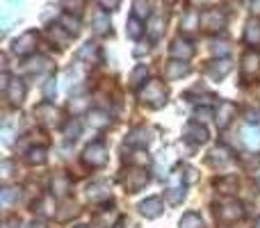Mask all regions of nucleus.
<instances>
[{"mask_svg":"<svg viewBox=\"0 0 260 228\" xmlns=\"http://www.w3.org/2000/svg\"><path fill=\"white\" fill-rule=\"evenodd\" d=\"M139 101L151 108H162L167 103V87L160 80H148L146 85L139 89Z\"/></svg>","mask_w":260,"mask_h":228,"instance_id":"1","label":"nucleus"},{"mask_svg":"<svg viewBox=\"0 0 260 228\" xmlns=\"http://www.w3.org/2000/svg\"><path fill=\"white\" fill-rule=\"evenodd\" d=\"M244 217V206L238 199H224V201L217 206V219L221 224H235Z\"/></svg>","mask_w":260,"mask_h":228,"instance_id":"2","label":"nucleus"},{"mask_svg":"<svg viewBox=\"0 0 260 228\" xmlns=\"http://www.w3.org/2000/svg\"><path fill=\"white\" fill-rule=\"evenodd\" d=\"M82 162H85L87 167H91V169L103 167L105 162H108V146H105L103 142H91L89 146L85 148V153H82Z\"/></svg>","mask_w":260,"mask_h":228,"instance_id":"3","label":"nucleus"},{"mask_svg":"<svg viewBox=\"0 0 260 228\" xmlns=\"http://www.w3.org/2000/svg\"><path fill=\"white\" fill-rule=\"evenodd\" d=\"M165 194H167V201H169L171 206H178V203L185 199V183H183V176H180L178 171L169 174V183H167Z\"/></svg>","mask_w":260,"mask_h":228,"instance_id":"4","label":"nucleus"},{"mask_svg":"<svg viewBox=\"0 0 260 228\" xmlns=\"http://www.w3.org/2000/svg\"><path fill=\"white\" fill-rule=\"evenodd\" d=\"M226 25V14L221 9H206L201 12V27L206 32H219Z\"/></svg>","mask_w":260,"mask_h":228,"instance_id":"5","label":"nucleus"},{"mask_svg":"<svg viewBox=\"0 0 260 228\" xmlns=\"http://www.w3.org/2000/svg\"><path fill=\"white\" fill-rule=\"evenodd\" d=\"M148 180H151V176L144 169H130V171H126V176H123V187H126L128 192H139V189H144L148 185Z\"/></svg>","mask_w":260,"mask_h":228,"instance_id":"6","label":"nucleus"},{"mask_svg":"<svg viewBox=\"0 0 260 228\" xmlns=\"http://www.w3.org/2000/svg\"><path fill=\"white\" fill-rule=\"evenodd\" d=\"M35 46H37V32L30 30V32H23L21 37H16V39H14L12 50L16 55H27V53H32V50H35Z\"/></svg>","mask_w":260,"mask_h":228,"instance_id":"7","label":"nucleus"},{"mask_svg":"<svg viewBox=\"0 0 260 228\" xmlns=\"http://www.w3.org/2000/svg\"><path fill=\"white\" fill-rule=\"evenodd\" d=\"M169 53H171V57H174V59H180V62H187V59L194 55V46L189 44L187 39H180V37H178V39L171 41Z\"/></svg>","mask_w":260,"mask_h":228,"instance_id":"8","label":"nucleus"},{"mask_svg":"<svg viewBox=\"0 0 260 228\" xmlns=\"http://www.w3.org/2000/svg\"><path fill=\"white\" fill-rule=\"evenodd\" d=\"M183 137L187 139L189 144H206L208 142V130L201 125V121H192V123L185 125Z\"/></svg>","mask_w":260,"mask_h":228,"instance_id":"9","label":"nucleus"},{"mask_svg":"<svg viewBox=\"0 0 260 228\" xmlns=\"http://www.w3.org/2000/svg\"><path fill=\"white\" fill-rule=\"evenodd\" d=\"M258 71H260V55L256 50H247L242 57V78L251 80V78H256Z\"/></svg>","mask_w":260,"mask_h":228,"instance_id":"10","label":"nucleus"},{"mask_svg":"<svg viewBox=\"0 0 260 228\" xmlns=\"http://www.w3.org/2000/svg\"><path fill=\"white\" fill-rule=\"evenodd\" d=\"M35 114L39 116V121L44 125H57L59 123V110L55 108L53 103H48V101H46V103H41L39 108L35 110Z\"/></svg>","mask_w":260,"mask_h":228,"instance_id":"11","label":"nucleus"},{"mask_svg":"<svg viewBox=\"0 0 260 228\" xmlns=\"http://www.w3.org/2000/svg\"><path fill=\"white\" fill-rule=\"evenodd\" d=\"M5 96H7V101L12 105H21L23 99H25V82L18 80V78H14L12 82H9L7 91H5Z\"/></svg>","mask_w":260,"mask_h":228,"instance_id":"12","label":"nucleus"},{"mask_svg":"<svg viewBox=\"0 0 260 228\" xmlns=\"http://www.w3.org/2000/svg\"><path fill=\"white\" fill-rule=\"evenodd\" d=\"M162 201L157 197H151V199H146V201H142L139 203V212H142L146 219H155V217H160L162 215Z\"/></svg>","mask_w":260,"mask_h":228,"instance_id":"13","label":"nucleus"},{"mask_svg":"<svg viewBox=\"0 0 260 228\" xmlns=\"http://www.w3.org/2000/svg\"><path fill=\"white\" fill-rule=\"evenodd\" d=\"M50 189H53V197H67L71 192V178L67 174H55L50 180Z\"/></svg>","mask_w":260,"mask_h":228,"instance_id":"14","label":"nucleus"},{"mask_svg":"<svg viewBox=\"0 0 260 228\" xmlns=\"http://www.w3.org/2000/svg\"><path fill=\"white\" fill-rule=\"evenodd\" d=\"M87 197H89L91 203H101V201H110L112 192H110V187L105 183H91L89 189H87Z\"/></svg>","mask_w":260,"mask_h":228,"instance_id":"15","label":"nucleus"},{"mask_svg":"<svg viewBox=\"0 0 260 228\" xmlns=\"http://www.w3.org/2000/svg\"><path fill=\"white\" fill-rule=\"evenodd\" d=\"M229 73H231V62H226V59H215V62L208 64V76L212 80H224Z\"/></svg>","mask_w":260,"mask_h":228,"instance_id":"16","label":"nucleus"},{"mask_svg":"<svg viewBox=\"0 0 260 228\" xmlns=\"http://www.w3.org/2000/svg\"><path fill=\"white\" fill-rule=\"evenodd\" d=\"M215 116H217V125H219V128H226V125L231 123V119L235 116V105L229 103V101H221Z\"/></svg>","mask_w":260,"mask_h":228,"instance_id":"17","label":"nucleus"},{"mask_svg":"<svg viewBox=\"0 0 260 228\" xmlns=\"http://www.w3.org/2000/svg\"><path fill=\"white\" fill-rule=\"evenodd\" d=\"M189 73V67L185 62H180V59H174V62L167 64L165 69V78L167 80H180L183 76H187Z\"/></svg>","mask_w":260,"mask_h":228,"instance_id":"18","label":"nucleus"},{"mask_svg":"<svg viewBox=\"0 0 260 228\" xmlns=\"http://www.w3.org/2000/svg\"><path fill=\"white\" fill-rule=\"evenodd\" d=\"M208 160H210L212 167H224L231 162V151L226 146H215L210 151V155H208Z\"/></svg>","mask_w":260,"mask_h":228,"instance_id":"19","label":"nucleus"},{"mask_svg":"<svg viewBox=\"0 0 260 228\" xmlns=\"http://www.w3.org/2000/svg\"><path fill=\"white\" fill-rule=\"evenodd\" d=\"M146 32H148V37H151L153 41H157L162 37V32H165V18H162L160 14H153V16L148 18Z\"/></svg>","mask_w":260,"mask_h":228,"instance_id":"20","label":"nucleus"},{"mask_svg":"<svg viewBox=\"0 0 260 228\" xmlns=\"http://www.w3.org/2000/svg\"><path fill=\"white\" fill-rule=\"evenodd\" d=\"M148 142H151V130H146V128L130 130V135H128V144H130V146H146Z\"/></svg>","mask_w":260,"mask_h":228,"instance_id":"21","label":"nucleus"},{"mask_svg":"<svg viewBox=\"0 0 260 228\" xmlns=\"http://www.w3.org/2000/svg\"><path fill=\"white\" fill-rule=\"evenodd\" d=\"M197 27H201V14L199 12H187L183 18H180V30L194 32Z\"/></svg>","mask_w":260,"mask_h":228,"instance_id":"22","label":"nucleus"},{"mask_svg":"<svg viewBox=\"0 0 260 228\" xmlns=\"http://www.w3.org/2000/svg\"><path fill=\"white\" fill-rule=\"evenodd\" d=\"M91 27H94V32H99V35H105V32L110 30V16L105 12H94V16H91Z\"/></svg>","mask_w":260,"mask_h":228,"instance_id":"23","label":"nucleus"},{"mask_svg":"<svg viewBox=\"0 0 260 228\" xmlns=\"http://www.w3.org/2000/svg\"><path fill=\"white\" fill-rule=\"evenodd\" d=\"M244 41L251 46L260 44V23L258 21H249L247 27H244Z\"/></svg>","mask_w":260,"mask_h":228,"instance_id":"24","label":"nucleus"},{"mask_svg":"<svg viewBox=\"0 0 260 228\" xmlns=\"http://www.w3.org/2000/svg\"><path fill=\"white\" fill-rule=\"evenodd\" d=\"M62 9L67 14H71V16H80L82 12H85V7H87V0H62Z\"/></svg>","mask_w":260,"mask_h":228,"instance_id":"25","label":"nucleus"},{"mask_svg":"<svg viewBox=\"0 0 260 228\" xmlns=\"http://www.w3.org/2000/svg\"><path fill=\"white\" fill-rule=\"evenodd\" d=\"M89 105H91V101L87 99V96H78V99H73L71 103H69V110H71V114H85L87 110H89Z\"/></svg>","mask_w":260,"mask_h":228,"instance_id":"26","label":"nucleus"},{"mask_svg":"<svg viewBox=\"0 0 260 228\" xmlns=\"http://www.w3.org/2000/svg\"><path fill=\"white\" fill-rule=\"evenodd\" d=\"M133 16L151 18V3L148 0H133Z\"/></svg>","mask_w":260,"mask_h":228,"instance_id":"27","label":"nucleus"},{"mask_svg":"<svg viewBox=\"0 0 260 228\" xmlns=\"http://www.w3.org/2000/svg\"><path fill=\"white\" fill-rule=\"evenodd\" d=\"M78 59H87V62H96L99 59V48L94 44H85L80 50H78Z\"/></svg>","mask_w":260,"mask_h":228,"instance_id":"28","label":"nucleus"},{"mask_svg":"<svg viewBox=\"0 0 260 228\" xmlns=\"http://www.w3.org/2000/svg\"><path fill=\"white\" fill-rule=\"evenodd\" d=\"M146 76H148L146 64H139V67H135V71L130 73V85H133V87H139L142 82H146Z\"/></svg>","mask_w":260,"mask_h":228,"instance_id":"29","label":"nucleus"},{"mask_svg":"<svg viewBox=\"0 0 260 228\" xmlns=\"http://www.w3.org/2000/svg\"><path fill=\"white\" fill-rule=\"evenodd\" d=\"M18 197H21V189H18V187H5L3 192H0V203L7 208V206H12Z\"/></svg>","mask_w":260,"mask_h":228,"instance_id":"30","label":"nucleus"},{"mask_svg":"<svg viewBox=\"0 0 260 228\" xmlns=\"http://www.w3.org/2000/svg\"><path fill=\"white\" fill-rule=\"evenodd\" d=\"M180 228H203L201 215H197V212H187V215H183V219H180Z\"/></svg>","mask_w":260,"mask_h":228,"instance_id":"31","label":"nucleus"},{"mask_svg":"<svg viewBox=\"0 0 260 228\" xmlns=\"http://www.w3.org/2000/svg\"><path fill=\"white\" fill-rule=\"evenodd\" d=\"M142 23H139V18L137 16H133V18H128V23H126V35L130 37V39H139L142 37Z\"/></svg>","mask_w":260,"mask_h":228,"instance_id":"32","label":"nucleus"},{"mask_svg":"<svg viewBox=\"0 0 260 228\" xmlns=\"http://www.w3.org/2000/svg\"><path fill=\"white\" fill-rule=\"evenodd\" d=\"M57 215V219H69V217H76L78 215V206L76 203H71V201H64L62 206H59V212H55Z\"/></svg>","mask_w":260,"mask_h":228,"instance_id":"33","label":"nucleus"},{"mask_svg":"<svg viewBox=\"0 0 260 228\" xmlns=\"http://www.w3.org/2000/svg\"><path fill=\"white\" fill-rule=\"evenodd\" d=\"M59 25H62L64 30L69 32V35H78V30H80V23H78V18H71V14H64Z\"/></svg>","mask_w":260,"mask_h":228,"instance_id":"34","label":"nucleus"},{"mask_svg":"<svg viewBox=\"0 0 260 228\" xmlns=\"http://www.w3.org/2000/svg\"><path fill=\"white\" fill-rule=\"evenodd\" d=\"M27 162H30V165H44L46 148H30V151H27Z\"/></svg>","mask_w":260,"mask_h":228,"instance_id":"35","label":"nucleus"},{"mask_svg":"<svg viewBox=\"0 0 260 228\" xmlns=\"http://www.w3.org/2000/svg\"><path fill=\"white\" fill-rule=\"evenodd\" d=\"M217 187H219L221 192L231 194V192H235V187H238V178H235V176H226V178H219Z\"/></svg>","mask_w":260,"mask_h":228,"instance_id":"36","label":"nucleus"},{"mask_svg":"<svg viewBox=\"0 0 260 228\" xmlns=\"http://www.w3.org/2000/svg\"><path fill=\"white\" fill-rule=\"evenodd\" d=\"M64 137H67L69 142H76V139L80 137V123H78V121H69L67 128H64Z\"/></svg>","mask_w":260,"mask_h":228,"instance_id":"37","label":"nucleus"},{"mask_svg":"<svg viewBox=\"0 0 260 228\" xmlns=\"http://www.w3.org/2000/svg\"><path fill=\"white\" fill-rule=\"evenodd\" d=\"M89 123L94 125V128H105V125L110 123V119H108V114L105 112L96 110V112H91V116H89Z\"/></svg>","mask_w":260,"mask_h":228,"instance_id":"38","label":"nucleus"},{"mask_svg":"<svg viewBox=\"0 0 260 228\" xmlns=\"http://www.w3.org/2000/svg\"><path fill=\"white\" fill-rule=\"evenodd\" d=\"M44 69H48V59L46 57H37V59H30V62L25 64V71H30V73H39V71H44Z\"/></svg>","mask_w":260,"mask_h":228,"instance_id":"39","label":"nucleus"},{"mask_svg":"<svg viewBox=\"0 0 260 228\" xmlns=\"http://www.w3.org/2000/svg\"><path fill=\"white\" fill-rule=\"evenodd\" d=\"M50 39H55V41H59L62 46H67V41H69V32L64 30L62 25H53V27H50Z\"/></svg>","mask_w":260,"mask_h":228,"instance_id":"40","label":"nucleus"},{"mask_svg":"<svg viewBox=\"0 0 260 228\" xmlns=\"http://www.w3.org/2000/svg\"><path fill=\"white\" fill-rule=\"evenodd\" d=\"M55 94H57V80H55V78H48V80L44 82V96H46V101H53Z\"/></svg>","mask_w":260,"mask_h":228,"instance_id":"41","label":"nucleus"},{"mask_svg":"<svg viewBox=\"0 0 260 228\" xmlns=\"http://www.w3.org/2000/svg\"><path fill=\"white\" fill-rule=\"evenodd\" d=\"M244 142H247L249 146H260V130L247 128L244 130Z\"/></svg>","mask_w":260,"mask_h":228,"instance_id":"42","label":"nucleus"},{"mask_svg":"<svg viewBox=\"0 0 260 228\" xmlns=\"http://www.w3.org/2000/svg\"><path fill=\"white\" fill-rule=\"evenodd\" d=\"M210 50H212V55H221V57H226V55L231 53V46L226 44V41H212Z\"/></svg>","mask_w":260,"mask_h":228,"instance_id":"43","label":"nucleus"},{"mask_svg":"<svg viewBox=\"0 0 260 228\" xmlns=\"http://www.w3.org/2000/svg\"><path fill=\"white\" fill-rule=\"evenodd\" d=\"M117 219V212H105V215H99L96 217V224L101 228H110V224Z\"/></svg>","mask_w":260,"mask_h":228,"instance_id":"44","label":"nucleus"},{"mask_svg":"<svg viewBox=\"0 0 260 228\" xmlns=\"http://www.w3.org/2000/svg\"><path fill=\"white\" fill-rule=\"evenodd\" d=\"M244 119L251 125H258L260 123V108H249L247 112H244Z\"/></svg>","mask_w":260,"mask_h":228,"instance_id":"45","label":"nucleus"},{"mask_svg":"<svg viewBox=\"0 0 260 228\" xmlns=\"http://www.w3.org/2000/svg\"><path fill=\"white\" fill-rule=\"evenodd\" d=\"M130 162H135V165H148V162H151V157H148L144 151H137V153H133Z\"/></svg>","mask_w":260,"mask_h":228,"instance_id":"46","label":"nucleus"},{"mask_svg":"<svg viewBox=\"0 0 260 228\" xmlns=\"http://www.w3.org/2000/svg\"><path fill=\"white\" fill-rule=\"evenodd\" d=\"M194 116H197L199 121H206V119H210V116H212V110L210 108H197Z\"/></svg>","mask_w":260,"mask_h":228,"instance_id":"47","label":"nucleus"},{"mask_svg":"<svg viewBox=\"0 0 260 228\" xmlns=\"http://www.w3.org/2000/svg\"><path fill=\"white\" fill-rule=\"evenodd\" d=\"M101 7L103 9H110V12H114V9H119V5H121V0H99Z\"/></svg>","mask_w":260,"mask_h":228,"instance_id":"48","label":"nucleus"},{"mask_svg":"<svg viewBox=\"0 0 260 228\" xmlns=\"http://www.w3.org/2000/svg\"><path fill=\"white\" fill-rule=\"evenodd\" d=\"M244 165H247L249 169H253V167H260V155L258 157H244Z\"/></svg>","mask_w":260,"mask_h":228,"instance_id":"49","label":"nucleus"},{"mask_svg":"<svg viewBox=\"0 0 260 228\" xmlns=\"http://www.w3.org/2000/svg\"><path fill=\"white\" fill-rule=\"evenodd\" d=\"M189 3H192L194 7H208V5L217 3V0H189Z\"/></svg>","mask_w":260,"mask_h":228,"instance_id":"50","label":"nucleus"},{"mask_svg":"<svg viewBox=\"0 0 260 228\" xmlns=\"http://www.w3.org/2000/svg\"><path fill=\"white\" fill-rule=\"evenodd\" d=\"M185 171H187V180H189V183H192V180L197 178V171H194L192 167H187V169H185Z\"/></svg>","mask_w":260,"mask_h":228,"instance_id":"51","label":"nucleus"},{"mask_svg":"<svg viewBox=\"0 0 260 228\" xmlns=\"http://www.w3.org/2000/svg\"><path fill=\"white\" fill-rule=\"evenodd\" d=\"M251 12L260 16V0H253V3H251Z\"/></svg>","mask_w":260,"mask_h":228,"instance_id":"52","label":"nucleus"},{"mask_svg":"<svg viewBox=\"0 0 260 228\" xmlns=\"http://www.w3.org/2000/svg\"><path fill=\"white\" fill-rule=\"evenodd\" d=\"M14 226H21V221H18L16 217H14V219H9L7 224H5V228H14Z\"/></svg>","mask_w":260,"mask_h":228,"instance_id":"53","label":"nucleus"},{"mask_svg":"<svg viewBox=\"0 0 260 228\" xmlns=\"http://www.w3.org/2000/svg\"><path fill=\"white\" fill-rule=\"evenodd\" d=\"M30 228H46V224H44V221H32Z\"/></svg>","mask_w":260,"mask_h":228,"instance_id":"54","label":"nucleus"},{"mask_svg":"<svg viewBox=\"0 0 260 228\" xmlns=\"http://www.w3.org/2000/svg\"><path fill=\"white\" fill-rule=\"evenodd\" d=\"M9 3H18V0H9Z\"/></svg>","mask_w":260,"mask_h":228,"instance_id":"55","label":"nucleus"},{"mask_svg":"<svg viewBox=\"0 0 260 228\" xmlns=\"http://www.w3.org/2000/svg\"><path fill=\"white\" fill-rule=\"evenodd\" d=\"M76 228H87V226H76Z\"/></svg>","mask_w":260,"mask_h":228,"instance_id":"56","label":"nucleus"}]
</instances>
